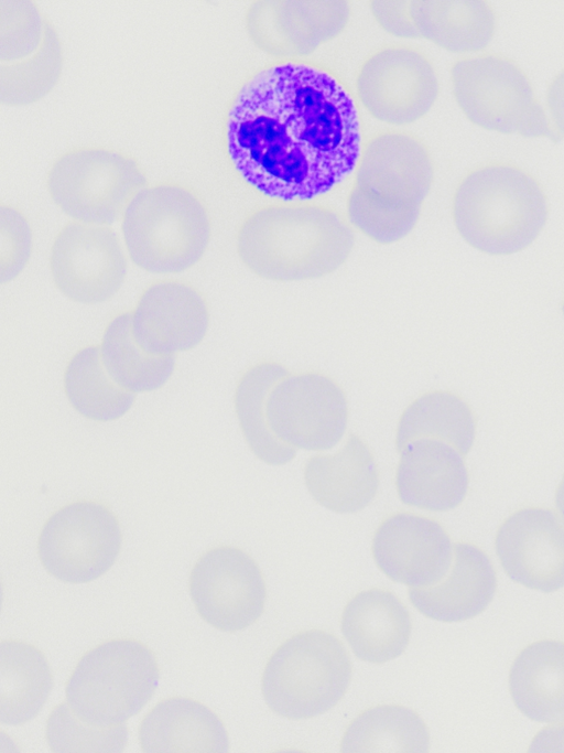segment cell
<instances>
[{"mask_svg":"<svg viewBox=\"0 0 564 753\" xmlns=\"http://www.w3.org/2000/svg\"><path fill=\"white\" fill-rule=\"evenodd\" d=\"M159 676L155 654L145 644L109 639L80 657L66 682V702L93 723H124L152 698Z\"/></svg>","mask_w":564,"mask_h":753,"instance_id":"7","label":"cell"},{"mask_svg":"<svg viewBox=\"0 0 564 753\" xmlns=\"http://www.w3.org/2000/svg\"><path fill=\"white\" fill-rule=\"evenodd\" d=\"M59 36L46 18L40 47L29 57L0 65V101L22 106L43 98L58 82L63 69Z\"/></svg>","mask_w":564,"mask_h":753,"instance_id":"32","label":"cell"},{"mask_svg":"<svg viewBox=\"0 0 564 753\" xmlns=\"http://www.w3.org/2000/svg\"><path fill=\"white\" fill-rule=\"evenodd\" d=\"M370 11L386 32L399 37H421L411 15V1L376 0L370 2Z\"/></svg>","mask_w":564,"mask_h":753,"instance_id":"36","label":"cell"},{"mask_svg":"<svg viewBox=\"0 0 564 753\" xmlns=\"http://www.w3.org/2000/svg\"><path fill=\"white\" fill-rule=\"evenodd\" d=\"M0 278L7 282L18 277L28 265L32 229L20 209L4 203L0 206Z\"/></svg>","mask_w":564,"mask_h":753,"instance_id":"35","label":"cell"},{"mask_svg":"<svg viewBox=\"0 0 564 753\" xmlns=\"http://www.w3.org/2000/svg\"><path fill=\"white\" fill-rule=\"evenodd\" d=\"M431 60L409 45H390L371 54L360 66L356 90L359 101L376 119L408 125L423 117L438 95Z\"/></svg>","mask_w":564,"mask_h":753,"instance_id":"13","label":"cell"},{"mask_svg":"<svg viewBox=\"0 0 564 753\" xmlns=\"http://www.w3.org/2000/svg\"><path fill=\"white\" fill-rule=\"evenodd\" d=\"M288 374L283 365L263 361L242 374L235 391V410L242 435L252 453L270 465L286 464L296 454L294 448L271 432L265 418L269 392Z\"/></svg>","mask_w":564,"mask_h":753,"instance_id":"28","label":"cell"},{"mask_svg":"<svg viewBox=\"0 0 564 753\" xmlns=\"http://www.w3.org/2000/svg\"><path fill=\"white\" fill-rule=\"evenodd\" d=\"M50 268L56 288L65 297L95 304L109 300L121 288L127 257L110 227L73 220L53 241Z\"/></svg>","mask_w":564,"mask_h":753,"instance_id":"14","label":"cell"},{"mask_svg":"<svg viewBox=\"0 0 564 753\" xmlns=\"http://www.w3.org/2000/svg\"><path fill=\"white\" fill-rule=\"evenodd\" d=\"M454 225L475 249L506 256L529 247L547 216L546 194L525 170L507 162H490L469 171L452 201Z\"/></svg>","mask_w":564,"mask_h":753,"instance_id":"4","label":"cell"},{"mask_svg":"<svg viewBox=\"0 0 564 753\" xmlns=\"http://www.w3.org/2000/svg\"><path fill=\"white\" fill-rule=\"evenodd\" d=\"M189 593L205 622L224 632H237L261 616L267 588L260 567L249 553L223 545L196 560Z\"/></svg>","mask_w":564,"mask_h":753,"instance_id":"12","label":"cell"},{"mask_svg":"<svg viewBox=\"0 0 564 753\" xmlns=\"http://www.w3.org/2000/svg\"><path fill=\"white\" fill-rule=\"evenodd\" d=\"M45 736L53 752H122L128 728L126 723L101 725L84 720L64 701L50 713Z\"/></svg>","mask_w":564,"mask_h":753,"instance_id":"33","label":"cell"},{"mask_svg":"<svg viewBox=\"0 0 564 753\" xmlns=\"http://www.w3.org/2000/svg\"><path fill=\"white\" fill-rule=\"evenodd\" d=\"M430 732L422 717L401 704H378L360 712L346 728L340 752H426Z\"/></svg>","mask_w":564,"mask_h":753,"instance_id":"29","label":"cell"},{"mask_svg":"<svg viewBox=\"0 0 564 753\" xmlns=\"http://www.w3.org/2000/svg\"><path fill=\"white\" fill-rule=\"evenodd\" d=\"M46 17L33 1H0V62L31 56L44 37Z\"/></svg>","mask_w":564,"mask_h":753,"instance_id":"34","label":"cell"},{"mask_svg":"<svg viewBox=\"0 0 564 753\" xmlns=\"http://www.w3.org/2000/svg\"><path fill=\"white\" fill-rule=\"evenodd\" d=\"M495 548L514 582L542 592L564 588V520L551 508L527 506L498 527Z\"/></svg>","mask_w":564,"mask_h":753,"instance_id":"16","label":"cell"},{"mask_svg":"<svg viewBox=\"0 0 564 753\" xmlns=\"http://www.w3.org/2000/svg\"><path fill=\"white\" fill-rule=\"evenodd\" d=\"M371 552L389 579L411 588L438 583L453 561V544L444 527L408 512L391 514L379 524Z\"/></svg>","mask_w":564,"mask_h":753,"instance_id":"17","label":"cell"},{"mask_svg":"<svg viewBox=\"0 0 564 753\" xmlns=\"http://www.w3.org/2000/svg\"><path fill=\"white\" fill-rule=\"evenodd\" d=\"M121 229L132 261L153 273L194 266L210 239V220L200 198L177 183L142 189L130 202Z\"/></svg>","mask_w":564,"mask_h":753,"instance_id":"5","label":"cell"},{"mask_svg":"<svg viewBox=\"0 0 564 753\" xmlns=\"http://www.w3.org/2000/svg\"><path fill=\"white\" fill-rule=\"evenodd\" d=\"M433 180V159L419 137L403 131L372 137L348 195L350 223L379 244L402 239L416 225Z\"/></svg>","mask_w":564,"mask_h":753,"instance_id":"3","label":"cell"},{"mask_svg":"<svg viewBox=\"0 0 564 753\" xmlns=\"http://www.w3.org/2000/svg\"><path fill=\"white\" fill-rule=\"evenodd\" d=\"M476 437V416L470 405L449 390H431L415 398L400 416L395 447L426 438L445 442L463 456Z\"/></svg>","mask_w":564,"mask_h":753,"instance_id":"27","label":"cell"},{"mask_svg":"<svg viewBox=\"0 0 564 753\" xmlns=\"http://www.w3.org/2000/svg\"><path fill=\"white\" fill-rule=\"evenodd\" d=\"M350 13V2L344 0H257L249 4L245 20L259 50L292 60L338 36Z\"/></svg>","mask_w":564,"mask_h":753,"instance_id":"15","label":"cell"},{"mask_svg":"<svg viewBox=\"0 0 564 753\" xmlns=\"http://www.w3.org/2000/svg\"><path fill=\"white\" fill-rule=\"evenodd\" d=\"M546 106L556 133L564 137V68L555 75L547 86Z\"/></svg>","mask_w":564,"mask_h":753,"instance_id":"37","label":"cell"},{"mask_svg":"<svg viewBox=\"0 0 564 753\" xmlns=\"http://www.w3.org/2000/svg\"><path fill=\"white\" fill-rule=\"evenodd\" d=\"M208 324L206 300L196 288L180 280L153 282L131 311L135 341L155 354L192 349L203 341Z\"/></svg>","mask_w":564,"mask_h":753,"instance_id":"18","label":"cell"},{"mask_svg":"<svg viewBox=\"0 0 564 753\" xmlns=\"http://www.w3.org/2000/svg\"><path fill=\"white\" fill-rule=\"evenodd\" d=\"M355 235L334 209L318 204H273L251 212L237 234L242 263L260 278L305 281L327 276L349 257Z\"/></svg>","mask_w":564,"mask_h":753,"instance_id":"2","label":"cell"},{"mask_svg":"<svg viewBox=\"0 0 564 753\" xmlns=\"http://www.w3.org/2000/svg\"><path fill=\"white\" fill-rule=\"evenodd\" d=\"M530 752H564V722H554L539 731L531 741Z\"/></svg>","mask_w":564,"mask_h":753,"instance_id":"38","label":"cell"},{"mask_svg":"<svg viewBox=\"0 0 564 753\" xmlns=\"http://www.w3.org/2000/svg\"><path fill=\"white\" fill-rule=\"evenodd\" d=\"M122 542L116 514L95 499H79L54 512L44 523L37 553L44 569L67 583H85L106 573Z\"/></svg>","mask_w":564,"mask_h":753,"instance_id":"10","label":"cell"},{"mask_svg":"<svg viewBox=\"0 0 564 753\" xmlns=\"http://www.w3.org/2000/svg\"><path fill=\"white\" fill-rule=\"evenodd\" d=\"M399 453L395 487L402 503L432 512H446L463 503L469 474L464 456L453 447L422 438Z\"/></svg>","mask_w":564,"mask_h":753,"instance_id":"19","label":"cell"},{"mask_svg":"<svg viewBox=\"0 0 564 753\" xmlns=\"http://www.w3.org/2000/svg\"><path fill=\"white\" fill-rule=\"evenodd\" d=\"M265 418L271 432L283 443L308 451L328 450L346 431L347 397L325 374H288L269 392Z\"/></svg>","mask_w":564,"mask_h":753,"instance_id":"11","label":"cell"},{"mask_svg":"<svg viewBox=\"0 0 564 753\" xmlns=\"http://www.w3.org/2000/svg\"><path fill=\"white\" fill-rule=\"evenodd\" d=\"M53 675L43 652L35 645L4 639L0 644V721L20 725L45 704Z\"/></svg>","mask_w":564,"mask_h":753,"instance_id":"25","label":"cell"},{"mask_svg":"<svg viewBox=\"0 0 564 753\" xmlns=\"http://www.w3.org/2000/svg\"><path fill=\"white\" fill-rule=\"evenodd\" d=\"M352 665L344 644L324 630L295 633L269 657L261 680L268 707L291 719H310L345 696Z\"/></svg>","mask_w":564,"mask_h":753,"instance_id":"6","label":"cell"},{"mask_svg":"<svg viewBox=\"0 0 564 753\" xmlns=\"http://www.w3.org/2000/svg\"><path fill=\"white\" fill-rule=\"evenodd\" d=\"M454 98L474 123L492 131L558 139L523 69L511 58L484 53L451 68Z\"/></svg>","mask_w":564,"mask_h":753,"instance_id":"8","label":"cell"},{"mask_svg":"<svg viewBox=\"0 0 564 753\" xmlns=\"http://www.w3.org/2000/svg\"><path fill=\"white\" fill-rule=\"evenodd\" d=\"M341 633L361 660L383 664L408 647L412 622L404 603L391 591L372 588L355 594L341 614Z\"/></svg>","mask_w":564,"mask_h":753,"instance_id":"22","label":"cell"},{"mask_svg":"<svg viewBox=\"0 0 564 753\" xmlns=\"http://www.w3.org/2000/svg\"><path fill=\"white\" fill-rule=\"evenodd\" d=\"M47 191L74 220L108 225L126 212L147 185L140 164L130 155L102 147L73 148L51 165Z\"/></svg>","mask_w":564,"mask_h":753,"instance_id":"9","label":"cell"},{"mask_svg":"<svg viewBox=\"0 0 564 753\" xmlns=\"http://www.w3.org/2000/svg\"><path fill=\"white\" fill-rule=\"evenodd\" d=\"M64 390L72 407L94 421L119 419L135 401V394L109 375L97 345L85 346L72 356L64 372Z\"/></svg>","mask_w":564,"mask_h":753,"instance_id":"31","label":"cell"},{"mask_svg":"<svg viewBox=\"0 0 564 753\" xmlns=\"http://www.w3.org/2000/svg\"><path fill=\"white\" fill-rule=\"evenodd\" d=\"M226 144L235 169L257 191L282 201L311 200L356 168L362 150L358 109L328 72L273 64L237 93Z\"/></svg>","mask_w":564,"mask_h":753,"instance_id":"1","label":"cell"},{"mask_svg":"<svg viewBox=\"0 0 564 753\" xmlns=\"http://www.w3.org/2000/svg\"><path fill=\"white\" fill-rule=\"evenodd\" d=\"M497 575L488 555L475 544L453 545V561L436 584L409 589L412 605L441 622H462L480 614L492 601Z\"/></svg>","mask_w":564,"mask_h":753,"instance_id":"20","label":"cell"},{"mask_svg":"<svg viewBox=\"0 0 564 753\" xmlns=\"http://www.w3.org/2000/svg\"><path fill=\"white\" fill-rule=\"evenodd\" d=\"M555 507H556L557 514L564 520V473H563V475L558 482V485L555 490Z\"/></svg>","mask_w":564,"mask_h":753,"instance_id":"39","label":"cell"},{"mask_svg":"<svg viewBox=\"0 0 564 753\" xmlns=\"http://www.w3.org/2000/svg\"><path fill=\"white\" fill-rule=\"evenodd\" d=\"M143 752H226L229 736L221 719L192 698L175 696L161 700L139 725Z\"/></svg>","mask_w":564,"mask_h":753,"instance_id":"23","label":"cell"},{"mask_svg":"<svg viewBox=\"0 0 564 753\" xmlns=\"http://www.w3.org/2000/svg\"><path fill=\"white\" fill-rule=\"evenodd\" d=\"M509 691L529 719L564 721V642L541 639L525 646L511 665Z\"/></svg>","mask_w":564,"mask_h":753,"instance_id":"24","label":"cell"},{"mask_svg":"<svg viewBox=\"0 0 564 753\" xmlns=\"http://www.w3.org/2000/svg\"><path fill=\"white\" fill-rule=\"evenodd\" d=\"M411 15L420 36L454 53L482 50L496 30V13L488 1H411Z\"/></svg>","mask_w":564,"mask_h":753,"instance_id":"26","label":"cell"},{"mask_svg":"<svg viewBox=\"0 0 564 753\" xmlns=\"http://www.w3.org/2000/svg\"><path fill=\"white\" fill-rule=\"evenodd\" d=\"M99 347L109 375L134 394L161 388L174 372V354L149 352L135 341L131 312L121 313L108 323Z\"/></svg>","mask_w":564,"mask_h":753,"instance_id":"30","label":"cell"},{"mask_svg":"<svg viewBox=\"0 0 564 753\" xmlns=\"http://www.w3.org/2000/svg\"><path fill=\"white\" fill-rule=\"evenodd\" d=\"M304 482L313 499L325 508L339 514L356 513L376 497L379 470L368 445L350 433L336 453L307 460Z\"/></svg>","mask_w":564,"mask_h":753,"instance_id":"21","label":"cell"}]
</instances>
